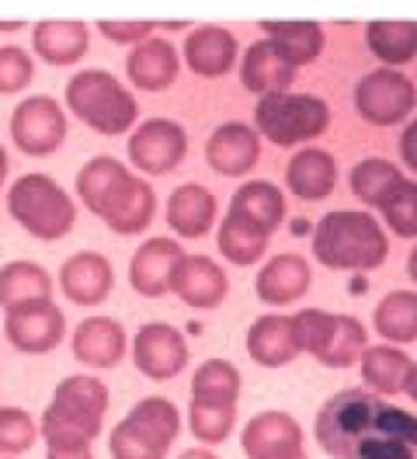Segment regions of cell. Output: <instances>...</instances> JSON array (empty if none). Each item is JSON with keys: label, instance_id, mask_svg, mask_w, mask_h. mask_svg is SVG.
I'll return each mask as SVG.
<instances>
[{"label": "cell", "instance_id": "1", "mask_svg": "<svg viewBox=\"0 0 417 459\" xmlns=\"http://www.w3.org/2000/svg\"><path fill=\"white\" fill-rule=\"evenodd\" d=\"M313 438L331 459H417V414L352 386L317 411Z\"/></svg>", "mask_w": 417, "mask_h": 459}, {"label": "cell", "instance_id": "2", "mask_svg": "<svg viewBox=\"0 0 417 459\" xmlns=\"http://www.w3.org/2000/svg\"><path fill=\"white\" fill-rule=\"evenodd\" d=\"M77 195L111 233H122V237L146 233L157 216L153 185L109 153L91 157L77 171Z\"/></svg>", "mask_w": 417, "mask_h": 459}, {"label": "cell", "instance_id": "3", "mask_svg": "<svg viewBox=\"0 0 417 459\" xmlns=\"http://www.w3.org/2000/svg\"><path fill=\"white\" fill-rule=\"evenodd\" d=\"M285 192L272 181H248L233 192L216 230V247L230 264L250 268L265 258L272 233L285 223Z\"/></svg>", "mask_w": 417, "mask_h": 459}, {"label": "cell", "instance_id": "4", "mask_svg": "<svg viewBox=\"0 0 417 459\" xmlns=\"http://www.w3.org/2000/svg\"><path fill=\"white\" fill-rule=\"evenodd\" d=\"M109 386L91 373L66 376L56 386L53 401L42 411V442L46 453H87L105 429Z\"/></svg>", "mask_w": 417, "mask_h": 459}, {"label": "cell", "instance_id": "5", "mask_svg": "<svg viewBox=\"0 0 417 459\" xmlns=\"http://www.w3.org/2000/svg\"><path fill=\"white\" fill-rule=\"evenodd\" d=\"M387 255V230L369 209H334L313 227V258L331 272H372Z\"/></svg>", "mask_w": 417, "mask_h": 459}, {"label": "cell", "instance_id": "6", "mask_svg": "<svg viewBox=\"0 0 417 459\" xmlns=\"http://www.w3.org/2000/svg\"><path fill=\"white\" fill-rule=\"evenodd\" d=\"M66 108L98 136H126L139 118L133 91L111 70H81L66 81Z\"/></svg>", "mask_w": 417, "mask_h": 459}, {"label": "cell", "instance_id": "7", "mask_svg": "<svg viewBox=\"0 0 417 459\" xmlns=\"http://www.w3.org/2000/svg\"><path fill=\"white\" fill-rule=\"evenodd\" d=\"M7 212L35 240H63L77 227V202L49 174H22L7 192Z\"/></svg>", "mask_w": 417, "mask_h": 459}, {"label": "cell", "instance_id": "8", "mask_svg": "<svg viewBox=\"0 0 417 459\" xmlns=\"http://www.w3.org/2000/svg\"><path fill=\"white\" fill-rule=\"evenodd\" d=\"M327 126H331V105L317 94L285 91V94L257 98L254 105V129L261 133V140L282 150H292V146L303 150L317 136H324Z\"/></svg>", "mask_w": 417, "mask_h": 459}, {"label": "cell", "instance_id": "9", "mask_svg": "<svg viewBox=\"0 0 417 459\" xmlns=\"http://www.w3.org/2000/svg\"><path fill=\"white\" fill-rule=\"evenodd\" d=\"M181 435V411L167 397H143V401L111 429V459H167L170 446Z\"/></svg>", "mask_w": 417, "mask_h": 459}, {"label": "cell", "instance_id": "10", "mask_svg": "<svg viewBox=\"0 0 417 459\" xmlns=\"http://www.w3.org/2000/svg\"><path fill=\"white\" fill-rule=\"evenodd\" d=\"M296 334L306 355H313L320 366L327 369H348L361 362L365 348H369V331L359 316L348 314H327V310H296Z\"/></svg>", "mask_w": 417, "mask_h": 459}, {"label": "cell", "instance_id": "11", "mask_svg": "<svg viewBox=\"0 0 417 459\" xmlns=\"http://www.w3.org/2000/svg\"><path fill=\"white\" fill-rule=\"evenodd\" d=\"M417 108V84L400 74V70H389L379 66L372 74H365L359 84H355V112L369 122V126H400L404 118H411V112Z\"/></svg>", "mask_w": 417, "mask_h": 459}, {"label": "cell", "instance_id": "12", "mask_svg": "<svg viewBox=\"0 0 417 459\" xmlns=\"http://www.w3.org/2000/svg\"><path fill=\"white\" fill-rule=\"evenodd\" d=\"M188 157V133L174 118H146L129 136V164L143 178H164Z\"/></svg>", "mask_w": 417, "mask_h": 459}, {"label": "cell", "instance_id": "13", "mask_svg": "<svg viewBox=\"0 0 417 459\" xmlns=\"http://www.w3.org/2000/svg\"><path fill=\"white\" fill-rule=\"evenodd\" d=\"M11 140L28 157H49L66 143V108L49 94H31L11 115Z\"/></svg>", "mask_w": 417, "mask_h": 459}, {"label": "cell", "instance_id": "14", "mask_svg": "<svg viewBox=\"0 0 417 459\" xmlns=\"http://www.w3.org/2000/svg\"><path fill=\"white\" fill-rule=\"evenodd\" d=\"M133 366L153 383L178 379L188 366V342L185 334L167 324V320H150L143 324L133 338Z\"/></svg>", "mask_w": 417, "mask_h": 459}, {"label": "cell", "instance_id": "15", "mask_svg": "<svg viewBox=\"0 0 417 459\" xmlns=\"http://www.w3.org/2000/svg\"><path fill=\"white\" fill-rule=\"evenodd\" d=\"M240 449L248 459H303V425L285 411H261L240 431Z\"/></svg>", "mask_w": 417, "mask_h": 459}, {"label": "cell", "instance_id": "16", "mask_svg": "<svg viewBox=\"0 0 417 459\" xmlns=\"http://www.w3.org/2000/svg\"><path fill=\"white\" fill-rule=\"evenodd\" d=\"M4 338L22 355H49L66 338V316L53 299L4 314Z\"/></svg>", "mask_w": 417, "mask_h": 459}, {"label": "cell", "instance_id": "17", "mask_svg": "<svg viewBox=\"0 0 417 459\" xmlns=\"http://www.w3.org/2000/svg\"><path fill=\"white\" fill-rule=\"evenodd\" d=\"M257 157H261V133L248 122H240V118L216 126V133L205 143V164L222 178L250 174Z\"/></svg>", "mask_w": 417, "mask_h": 459}, {"label": "cell", "instance_id": "18", "mask_svg": "<svg viewBox=\"0 0 417 459\" xmlns=\"http://www.w3.org/2000/svg\"><path fill=\"white\" fill-rule=\"evenodd\" d=\"M188 251L174 240V237H150L136 247V255L129 261V286L146 299H161L170 292V275L178 268V261Z\"/></svg>", "mask_w": 417, "mask_h": 459}, {"label": "cell", "instance_id": "19", "mask_svg": "<svg viewBox=\"0 0 417 459\" xmlns=\"http://www.w3.org/2000/svg\"><path fill=\"white\" fill-rule=\"evenodd\" d=\"M170 292L192 310H216L230 292V279L213 258L185 255L170 275Z\"/></svg>", "mask_w": 417, "mask_h": 459}, {"label": "cell", "instance_id": "20", "mask_svg": "<svg viewBox=\"0 0 417 459\" xmlns=\"http://www.w3.org/2000/svg\"><path fill=\"white\" fill-rule=\"evenodd\" d=\"M313 286V268L303 255L285 251V255H272L261 264V272L254 275V292L261 303L268 307H289L300 303Z\"/></svg>", "mask_w": 417, "mask_h": 459}, {"label": "cell", "instance_id": "21", "mask_svg": "<svg viewBox=\"0 0 417 459\" xmlns=\"http://www.w3.org/2000/svg\"><path fill=\"white\" fill-rule=\"evenodd\" d=\"M181 56H185V66L192 70L195 77H226L233 66H237V56L240 46H237V35L222 25H198L185 35V46H181Z\"/></svg>", "mask_w": 417, "mask_h": 459}, {"label": "cell", "instance_id": "22", "mask_svg": "<svg viewBox=\"0 0 417 459\" xmlns=\"http://www.w3.org/2000/svg\"><path fill=\"white\" fill-rule=\"evenodd\" d=\"M59 289L77 307H98V303L109 299L111 289H115V268L98 251H77L59 268Z\"/></svg>", "mask_w": 417, "mask_h": 459}, {"label": "cell", "instance_id": "23", "mask_svg": "<svg viewBox=\"0 0 417 459\" xmlns=\"http://www.w3.org/2000/svg\"><path fill=\"white\" fill-rule=\"evenodd\" d=\"M248 355L265 369H282L303 355L296 320L289 314H261L248 327Z\"/></svg>", "mask_w": 417, "mask_h": 459}, {"label": "cell", "instance_id": "24", "mask_svg": "<svg viewBox=\"0 0 417 459\" xmlns=\"http://www.w3.org/2000/svg\"><path fill=\"white\" fill-rule=\"evenodd\" d=\"M70 348L87 369H115L126 359V327L115 316H87L77 324Z\"/></svg>", "mask_w": 417, "mask_h": 459}, {"label": "cell", "instance_id": "25", "mask_svg": "<svg viewBox=\"0 0 417 459\" xmlns=\"http://www.w3.org/2000/svg\"><path fill=\"white\" fill-rule=\"evenodd\" d=\"M164 216H167V227L174 230L181 240H198V237H205L209 230L216 227L220 202H216V195L205 185L188 181V185H178L170 192Z\"/></svg>", "mask_w": 417, "mask_h": 459}, {"label": "cell", "instance_id": "26", "mask_svg": "<svg viewBox=\"0 0 417 459\" xmlns=\"http://www.w3.org/2000/svg\"><path fill=\"white\" fill-rule=\"evenodd\" d=\"M296 66L278 53L268 39H257L250 42L248 53L240 56V84L248 87L250 94L257 98H268V94H285L292 91V81H296Z\"/></svg>", "mask_w": 417, "mask_h": 459}, {"label": "cell", "instance_id": "27", "mask_svg": "<svg viewBox=\"0 0 417 459\" xmlns=\"http://www.w3.org/2000/svg\"><path fill=\"white\" fill-rule=\"evenodd\" d=\"M178 74H181V53L161 35L146 39L143 46L129 49V56H126V77L133 81V87L150 91V94L167 91L178 81Z\"/></svg>", "mask_w": 417, "mask_h": 459}, {"label": "cell", "instance_id": "28", "mask_svg": "<svg viewBox=\"0 0 417 459\" xmlns=\"http://www.w3.org/2000/svg\"><path fill=\"white\" fill-rule=\"evenodd\" d=\"M285 188L303 202L327 199L337 188V160L324 146H303L285 164Z\"/></svg>", "mask_w": 417, "mask_h": 459}, {"label": "cell", "instance_id": "29", "mask_svg": "<svg viewBox=\"0 0 417 459\" xmlns=\"http://www.w3.org/2000/svg\"><path fill=\"white\" fill-rule=\"evenodd\" d=\"M411 369H414L411 355H407L404 348L387 344V342L369 344L359 362L361 383H365V390H372L376 397H396V394H404V390H407V379H411Z\"/></svg>", "mask_w": 417, "mask_h": 459}, {"label": "cell", "instance_id": "30", "mask_svg": "<svg viewBox=\"0 0 417 459\" xmlns=\"http://www.w3.org/2000/svg\"><path fill=\"white\" fill-rule=\"evenodd\" d=\"M91 29L83 22H39L31 29V49L49 66H74L87 56Z\"/></svg>", "mask_w": 417, "mask_h": 459}, {"label": "cell", "instance_id": "31", "mask_svg": "<svg viewBox=\"0 0 417 459\" xmlns=\"http://www.w3.org/2000/svg\"><path fill=\"white\" fill-rule=\"evenodd\" d=\"M53 299V275L35 261H7L0 268V310H22Z\"/></svg>", "mask_w": 417, "mask_h": 459}, {"label": "cell", "instance_id": "32", "mask_svg": "<svg viewBox=\"0 0 417 459\" xmlns=\"http://www.w3.org/2000/svg\"><path fill=\"white\" fill-rule=\"evenodd\" d=\"M372 327L387 344L407 348L417 342V292L414 289H393L387 292L376 310H372Z\"/></svg>", "mask_w": 417, "mask_h": 459}, {"label": "cell", "instance_id": "33", "mask_svg": "<svg viewBox=\"0 0 417 459\" xmlns=\"http://www.w3.org/2000/svg\"><path fill=\"white\" fill-rule=\"evenodd\" d=\"M240 401V373L226 359H205L192 373V401L198 407H216V411H237Z\"/></svg>", "mask_w": 417, "mask_h": 459}, {"label": "cell", "instance_id": "34", "mask_svg": "<svg viewBox=\"0 0 417 459\" xmlns=\"http://www.w3.org/2000/svg\"><path fill=\"white\" fill-rule=\"evenodd\" d=\"M261 39H268L296 70L324 53V29L317 22H265Z\"/></svg>", "mask_w": 417, "mask_h": 459}, {"label": "cell", "instance_id": "35", "mask_svg": "<svg viewBox=\"0 0 417 459\" xmlns=\"http://www.w3.org/2000/svg\"><path fill=\"white\" fill-rule=\"evenodd\" d=\"M404 181H407L404 171L396 164H389L387 157H365L348 174V185H352L355 199L361 205H369V209H383Z\"/></svg>", "mask_w": 417, "mask_h": 459}, {"label": "cell", "instance_id": "36", "mask_svg": "<svg viewBox=\"0 0 417 459\" xmlns=\"http://www.w3.org/2000/svg\"><path fill=\"white\" fill-rule=\"evenodd\" d=\"M365 46L383 66L400 70L411 59H417V25L414 22H372L365 25Z\"/></svg>", "mask_w": 417, "mask_h": 459}, {"label": "cell", "instance_id": "37", "mask_svg": "<svg viewBox=\"0 0 417 459\" xmlns=\"http://www.w3.org/2000/svg\"><path fill=\"white\" fill-rule=\"evenodd\" d=\"M39 425L25 407H0V456H22L35 446Z\"/></svg>", "mask_w": 417, "mask_h": 459}, {"label": "cell", "instance_id": "38", "mask_svg": "<svg viewBox=\"0 0 417 459\" xmlns=\"http://www.w3.org/2000/svg\"><path fill=\"white\" fill-rule=\"evenodd\" d=\"M233 425H237V411H216V407H198V403H188V431L195 435V442L202 446H220L233 435Z\"/></svg>", "mask_w": 417, "mask_h": 459}, {"label": "cell", "instance_id": "39", "mask_svg": "<svg viewBox=\"0 0 417 459\" xmlns=\"http://www.w3.org/2000/svg\"><path fill=\"white\" fill-rule=\"evenodd\" d=\"M379 212L387 220L389 233H396V237H417V181L407 178Z\"/></svg>", "mask_w": 417, "mask_h": 459}, {"label": "cell", "instance_id": "40", "mask_svg": "<svg viewBox=\"0 0 417 459\" xmlns=\"http://www.w3.org/2000/svg\"><path fill=\"white\" fill-rule=\"evenodd\" d=\"M35 77V59L22 46H0V94H18Z\"/></svg>", "mask_w": 417, "mask_h": 459}, {"label": "cell", "instance_id": "41", "mask_svg": "<svg viewBox=\"0 0 417 459\" xmlns=\"http://www.w3.org/2000/svg\"><path fill=\"white\" fill-rule=\"evenodd\" d=\"M98 35H105L109 42L136 49L146 39L157 35V25H153V22H98Z\"/></svg>", "mask_w": 417, "mask_h": 459}, {"label": "cell", "instance_id": "42", "mask_svg": "<svg viewBox=\"0 0 417 459\" xmlns=\"http://www.w3.org/2000/svg\"><path fill=\"white\" fill-rule=\"evenodd\" d=\"M400 160L404 168H411L417 174V118H411L404 126V136H400Z\"/></svg>", "mask_w": 417, "mask_h": 459}, {"label": "cell", "instance_id": "43", "mask_svg": "<svg viewBox=\"0 0 417 459\" xmlns=\"http://www.w3.org/2000/svg\"><path fill=\"white\" fill-rule=\"evenodd\" d=\"M178 459H220V456H216L209 446H192V449H185Z\"/></svg>", "mask_w": 417, "mask_h": 459}, {"label": "cell", "instance_id": "44", "mask_svg": "<svg viewBox=\"0 0 417 459\" xmlns=\"http://www.w3.org/2000/svg\"><path fill=\"white\" fill-rule=\"evenodd\" d=\"M7 171H11V160H7V146L0 143V192H4V181H7Z\"/></svg>", "mask_w": 417, "mask_h": 459}, {"label": "cell", "instance_id": "45", "mask_svg": "<svg viewBox=\"0 0 417 459\" xmlns=\"http://www.w3.org/2000/svg\"><path fill=\"white\" fill-rule=\"evenodd\" d=\"M46 459H94V456L87 449V453H46Z\"/></svg>", "mask_w": 417, "mask_h": 459}, {"label": "cell", "instance_id": "46", "mask_svg": "<svg viewBox=\"0 0 417 459\" xmlns=\"http://www.w3.org/2000/svg\"><path fill=\"white\" fill-rule=\"evenodd\" d=\"M404 394L417 403V362H414V369H411V379H407V390H404Z\"/></svg>", "mask_w": 417, "mask_h": 459}, {"label": "cell", "instance_id": "47", "mask_svg": "<svg viewBox=\"0 0 417 459\" xmlns=\"http://www.w3.org/2000/svg\"><path fill=\"white\" fill-rule=\"evenodd\" d=\"M407 275L414 279V286H417V244L411 247V258H407Z\"/></svg>", "mask_w": 417, "mask_h": 459}, {"label": "cell", "instance_id": "48", "mask_svg": "<svg viewBox=\"0 0 417 459\" xmlns=\"http://www.w3.org/2000/svg\"><path fill=\"white\" fill-rule=\"evenodd\" d=\"M22 29V22H0V31H18Z\"/></svg>", "mask_w": 417, "mask_h": 459}, {"label": "cell", "instance_id": "49", "mask_svg": "<svg viewBox=\"0 0 417 459\" xmlns=\"http://www.w3.org/2000/svg\"><path fill=\"white\" fill-rule=\"evenodd\" d=\"M164 29L167 31H181V29H188V25H185V22H164Z\"/></svg>", "mask_w": 417, "mask_h": 459}, {"label": "cell", "instance_id": "50", "mask_svg": "<svg viewBox=\"0 0 417 459\" xmlns=\"http://www.w3.org/2000/svg\"><path fill=\"white\" fill-rule=\"evenodd\" d=\"M0 459H11V456H0Z\"/></svg>", "mask_w": 417, "mask_h": 459}, {"label": "cell", "instance_id": "51", "mask_svg": "<svg viewBox=\"0 0 417 459\" xmlns=\"http://www.w3.org/2000/svg\"><path fill=\"white\" fill-rule=\"evenodd\" d=\"M303 459H309V456H303Z\"/></svg>", "mask_w": 417, "mask_h": 459}]
</instances>
